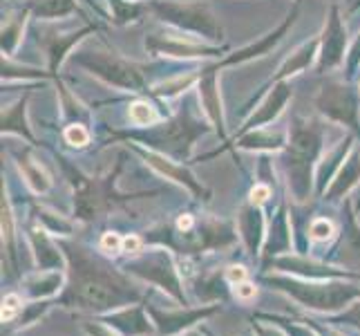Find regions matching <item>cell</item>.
I'll list each match as a JSON object with an SVG mask.
<instances>
[{
    "label": "cell",
    "instance_id": "cell-1",
    "mask_svg": "<svg viewBox=\"0 0 360 336\" xmlns=\"http://www.w3.org/2000/svg\"><path fill=\"white\" fill-rule=\"evenodd\" d=\"M58 244L70 263L68 287L60 296L63 305L83 309V312L103 314L128 307L139 298L126 276L112 269V265H108L103 258L74 242L60 240Z\"/></svg>",
    "mask_w": 360,
    "mask_h": 336
},
{
    "label": "cell",
    "instance_id": "cell-2",
    "mask_svg": "<svg viewBox=\"0 0 360 336\" xmlns=\"http://www.w3.org/2000/svg\"><path fill=\"white\" fill-rule=\"evenodd\" d=\"M289 139L284 146L282 168L287 178L289 191L297 202H307L311 193V168L318 164L322 153V142H325V126L318 119H309L295 115L289 123Z\"/></svg>",
    "mask_w": 360,
    "mask_h": 336
},
{
    "label": "cell",
    "instance_id": "cell-3",
    "mask_svg": "<svg viewBox=\"0 0 360 336\" xmlns=\"http://www.w3.org/2000/svg\"><path fill=\"white\" fill-rule=\"evenodd\" d=\"M208 126H213V123L197 115L195 104H188L168 121L155 123V126L146 130H126L119 137H123V139H141L143 144L155 148L157 153H164L177 161H186L193 153L195 142L210 130Z\"/></svg>",
    "mask_w": 360,
    "mask_h": 336
},
{
    "label": "cell",
    "instance_id": "cell-4",
    "mask_svg": "<svg viewBox=\"0 0 360 336\" xmlns=\"http://www.w3.org/2000/svg\"><path fill=\"white\" fill-rule=\"evenodd\" d=\"M266 282L291 296L316 312H340L347 305H354L360 298V282H320L311 278H284V276H266Z\"/></svg>",
    "mask_w": 360,
    "mask_h": 336
},
{
    "label": "cell",
    "instance_id": "cell-5",
    "mask_svg": "<svg viewBox=\"0 0 360 336\" xmlns=\"http://www.w3.org/2000/svg\"><path fill=\"white\" fill-rule=\"evenodd\" d=\"M70 63L88 70L103 83L115 85L119 90H130V92L150 90V85H148L143 77V68L132 63L128 58H123L119 52H115V49H110V47L83 45L70 54Z\"/></svg>",
    "mask_w": 360,
    "mask_h": 336
},
{
    "label": "cell",
    "instance_id": "cell-6",
    "mask_svg": "<svg viewBox=\"0 0 360 336\" xmlns=\"http://www.w3.org/2000/svg\"><path fill=\"white\" fill-rule=\"evenodd\" d=\"M148 9L172 30L197 36L206 43L217 45L224 39V27L215 11L202 0H150Z\"/></svg>",
    "mask_w": 360,
    "mask_h": 336
},
{
    "label": "cell",
    "instance_id": "cell-7",
    "mask_svg": "<svg viewBox=\"0 0 360 336\" xmlns=\"http://www.w3.org/2000/svg\"><path fill=\"white\" fill-rule=\"evenodd\" d=\"M316 108L320 115H325L327 119L360 132V119H358L360 94L352 88L349 81H342V79L327 81L316 97Z\"/></svg>",
    "mask_w": 360,
    "mask_h": 336
},
{
    "label": "cell",
    "instance_id": "cell-8",
    "mask_svg": "<svg viewBox=\"0 0 360 336\" xmlns=\"http://www.w3.org/2000/svg\"><path fill=\"white\" fill-rule=\"evenodd\" d=\"M146 49L157 56H168V58H217L226 52V47H219L213 43H206L202 39L184 32H155L146 36Z\"/></svg>",
    "mask_w": 360,
    "mask_h": 336
},
{
    "label": "cell",
    "instance_id": "cell-9",
    "mask_svg": "<svg viewBox=\"0 0 360 336\" xmlns=\"http://www.w3.org/2000/svg\"><path fill=\"white\" fill-rule=\"evenodd\" d=\"M126 269H128V273H132V276L157 285V287L164 290L170 298L184 303V287H181L179 273L166 251L157 249L153 254H139L136 258L130 260Z\"/></svg>",
    "mask_w": 360,
    "mask_h": 336
},
{
    "label": "cell",
    "instance_id": "cell-10",
    "mask_svg": "<svg viewBox=\"0 0 360 336\" xmlns=\"http://www.w3.org/2000/svg\"><path fill=\"white\" fill-rule=\"evenodd\" d=\"M347 27L340 18L338 5H331L329 16L325 20V30L320 34V54L316 70L322 74L325 70H333L347 61Z\"/></svg>",
    "mask_w": 360,
    "mask_h": 336
},
{
    "label": "cell",
    "instance_id": "cell-11",
    "mask_svg": "<svg viewBox=\"0 0 360 336\" xmlns=\"http://www.w3.org/2000/svg\"><path fill=\"white\" fill-rule=\"evenodd\" d=\"M217 74L219 68L217 66H206L200 72V81H197V97H200V104L204 108L206 119L213 123L219 139L224 142L229 148V139H226V123H224V106H221V94H219V83H217Z\"/></svg>",
    "mask_w": 360,
    "mask_h": 336
},
{
    "label": "cell",
    "instance_id": "cell-12",
    "mask_svg": "<svg viewBox=\"0 0 360 336\" xmlns=\"http://www.w3.org/2000/svg\"><path fill=\"white\" fill-rule=\"evenodd\" d=\"M130 146L134 148V153H139L146 159L148 166H153L159 173V175H164L166 180H172V182L181 184L184 189H188L197 197H202V195L208 197L206 186L202 182H197V178L181 164V161L172 159V157H168L164 153H157V151H153V148H148V151H146V148H139V146H134V144H130Z\"/></svg>",
    "mask_w": 360,
    "mask_h": 336
},
{
    "label": "cell",
    "instance_id": "cell-13",
    "mask_svg": "<svg viewBox=\"0 0 360 336\" xmlns=\"http://www.w3.org/2000/svg\"><path fill=\"white\" fill-rule=\"evenodd\" d=\"M297 9H300V3H295L293 11L282 20V25H278L276 30L264 34L262 39H257L253 43H248L240 49H235V52H231L229 56H224L221 61H217V68H226V66H240V63H246V61H253V58H259V56H266L273 47H276L282 39H284V34H287L291 27H293V23L297 20Z\"/></svg>",
    "mask_w": 360,
    "mask_h": 336
},
{
    "label": "cell",
    "instance_id": "cell-14",
    "mask_svg": "<svg viewBox=\"0 0 360 336\" xmlns=\"http://www.w3.org/2000/svg\"><path fill=\"white\" fill-rule=\"evenodd\" d=\"M273 90L266 92V97L262 99V104L255 108V112L251 117L244 121V126L238 130V137L248 132V130H257V128H266L273 119L280 117V112L284 110V106L289 104V99L293 97V90L287 81H278V83H271ZM269 88V85H266ZM262 88V90H266Z\"/></svg>",
    "mask_w": 360,
    "mask_h": 336
},
{
    "label": "cell",
    "instance_id": "cell-15",
    "mask_svg": "<svg viewBox=\"0 0 360 336\" xmlns=\"http://www.w3.org/2000/svg\"><path fill=\"white\" fill-rule=\"evenodd\" d=\"M94 27H83L72 34H60L54 27H49V25H39V45L43 47V52L49 58V74H52V77H56V70L63 63V58L68 56L70 49L79 41H83V36H88Z\"/></svg>",
    "mask_w": 360,
    "mask_h": 336
},
{
    "label": "cell",
    "instance_id": "cell-16",
    "mask_svg": "<svg viewBox=\"0 0 360 336\" xmlns=\"http://www.w3.org/2000/svg\"><path fill=\"white\" fill-rule=\"evenodd\" d=\"M148 314L153 316L155 328L159 330V334L166 336H175L181 334L184 330H191L197 321H202L206 316H210L217 307H200V309H179V312H161V309L146 305Z\"/></svg>",
    "mask_w": 360,
    "mask_h": 336
},
{
    "label": "cell",
    "instance_id": "cell-17",
    "mask_svg": "<svg viewBox=\"0 0 360 336\" xmlns=\"http://www.w3.org/2000/svg\"><path fill=\"white\" fill-rule=\"evenodd\" d=\"M27 235H30V244H32V251H34L39 269L41 271L60 269V265H63V256H60V251H58L60 244H56L52 238H49V231L43 227L41 220L30 224Z\"/></svg>",
    "mask_w": 360,
    "mask_h": 336
},
{
    "label": "cell",
    "instance_id": "cell-18",
    "mask_svg": "<svg viewBox=\"0 0 360 336\" xmlns=\"http://www.w3.org/2000/svg\"><path fill=\"white\" fill-rule=\"evenodd\" d=\"M318 54H320V36H318V39H311V41H304L300 47H295L293 54L284 61V63L280 66V70L266 81V85L278 83V81H287V79L295 77V74L304 72L318 58ZM266 85H264V88H266Z\"/></svg>",
    "mask_w": 360,
    "mask_h": 336
},
{
    "label": "cell",
    "instance_id": "cell-19",
    "mask_svg": "<svg viewBox=\"0 0 360 336\" xmlns=\"http://www.w3.org/2000/svg\"><path fill=\"white\" fill-rule=\"evenodd\" d=\"M238 222H240V235L242 240L248 249V254L251 256H257L259 251V242H262L264 238V216L262 211H259V206L255 204H244L240 209V216H238Z\"/></svg>",
    "mask_w": 360,
    "mask_h": 336
},
{
    "label": "cell",
    "instance_id": "cell-20",
    "mask_svg": "<svg viewBox=\"0 0 360 336\" xmlns=\"http://www.w3.org/2000/svg\"><path fill=\"white\" fill-rule=\"evenodd\" d=\"M148 309V307H146ZM146 309L141 305H128V307H121L117 309L115 314H110L105 318L108 325H112L115 330L123 332L126 336H136V334H146V332H150L155 323L148 321L146 316Z\"/></svg>",
    "mask_w": 360,
    "mask_h": 336
},
{
    "label": "cell",
    "instance_id": "cell-21",
    "mask_svg": "<svg viewBox=\"0 0 360 336\" xmlns=\"http://www.w3.org/2000/svg\"><path fill=\"white\" fill-rule=\"evenodd\" d=\"M14 159H16V166L20 168V175L25 178V182L30 184V189L34 193L49 191V186H52V178L47 175L45 166L34 157V153L30 151V148L14 151Z\"/></svg>",
    "mask_w": 360,
    "mask_h": 336
},
{
    "label": "cell",
    "instance_id": "cell-22",
    "mask_svg": "<svg viewBox=\"0 0 360 336\" xmlns=\"http://www.w3.org/2000/svg\"><path fill=\"white\" fill-rule=\"evenodd\" d=\"M358 182H360V151L354 148V151L347 155L345 164L336 173L333 182L329 184V189L325 191V197L327 200H340V197L349 193Z\"/></svg>",
    "mask_w": 360,
    "mask_h": 336
},
{
    "label": "cell",
    "instance_id": "cell-23",
    "mask_svg": "<svg viewBox=\"0 0 360 336\" xmlns=\"http://www.w3.org/2000/svg\"><path fill=\"white\" fill-rule=\"evenodd\" d=\"M354 151V144H352V137L349 139L340 142L336 148H331V151L322 157V161H318V173H316V184H318V193L325 195V191L329 189V184L333 182V178H336V173L340 170L342 161L347 159V155H349Z\"/></svg>",
    "mask_w": 360,
    "mask_h": 336
},
{
    "label": "cell",
    "instance_id": "cell-24",
    "mask_svg": "<svg viewBox=\"0 0 360 336\" xmlns=\"http://www.w3.org/2000/svg\"><path fill=\"white\" fill-rule=\"evenodd\" d=\"M289 244H291V224L287 220V211H284V206H280L278 213L273 216L271 229H269V235H266L264 258L266 260L278 258L282 251H287Z\"/></svg>",
    "mask_w": 360,
    "mask_h": 336
},
{
    "label": "cell",
    "instance_id": "cell-25",
    "mask_svg": "<svg viewBox=\"0 0 360 336\" xmlns=\"http://www.w3.org/2000/svg\"><path fill=\"white\" fill-rule=\"evenodd\" d=\"M289 132H273L266 128H257V130H248L240 135L235 139V146L246 148V151H282L287 146Z\"/></svg>",
    "mask_w": 360,
    "mask_h": 336
},
{
    "label": "cell",
    "instance_id": "cell-26",
    "mask_svg": "<svg viewBox=\"0 0 360 336\" xmlns=\"http://www.w3.org/2000/svg\"><path fill=\"white\" fill-rule=\"evenodd\" d=\"M60 285H63V273L60 269H54V271H41L34 273L32 278L25 280V292H27L30 298L34 301H45V298L54 296Z\"/></svg>",
    "mask_w": 360,
    "mask_h": 336
},
{
    "label": "cell",
    "instance_id": "cell-27",
    "mask_svg": "<svg viewBox=\"0 0 360 336\" xmlns=\"http://www.w3.org/2000/svg\"><path fill=\"white\" fill-rule=\"evenodd\" d=\"M25 106H27V97L18 99L14 106L3 108V135H18L27 142H34V135L25 121Z\"/></svg>",
    "mask_w": 360,
    "mask_h": 336
},
{
    "label": "cell",
    "instance_id": "cell-28",
    "mask_svg": "<svg viewBox=\"0 0 360 336\" xmlns=\"http://www.w3.org/2000/svg\"><path fill=\"white\" fill-rule=\"evenodd\" d=\"M22 7H27L36 18H43V20L63 18L77 9L74 0H25Z\"/></svg>",
    "mask_w": 360,
    "mask_h": 336
},
{
    "label": "cell",
    "instance_id": "cell-29",
    "mask_svg": "<svg viewBox=\"0 0 360 336\" xmlns=\"http://www.w3.org/2000/svg\"><path fill=\"white\" fill-rule=\"evenodd\" d=\"M32 11L27 7H22L16 16H11L3 23V56L11 58L16 54V49L20 45V36H22V30H25V20Z\"/></svg>",
    "mask_w": 360,
    "mask_h": 336
},
{
    "label": "cell",
    "instance_id": "cell-30",
    "mask_svg": "<svg viewBox=\"0 0 360 336\" xmlns=\"http://www.w3.org/2000/svg\"><path fill=\"white\" fill-rule=\"evenodd\" d=\"M128 119L130 123H134V126H139V128H150L161 121V112L157 110L153 101H148V99H136V101L128 106Z\"/></svg>",
    "mask_w": 360,
    "mask_h": 336
},
{
    "label": "cell",
    "instance_id": "cell-31",
    "mask_svg": "<svg viewBox=\"0 0 360 336\" xmlns=\"http://www.w3.org/2000/svg\"><path fill=\"white\" fill-rule=\"evenodd\" d=\"M14 216H11L9 200L5 197L3 191V263H11V267H16V233H14Z\"/></svg>",
    "mask_w": 360,
    "mask_h": 336
},
{
    "label": "cell",
    "instance_id": "cell-32",
    "mask_svg": "<svg viewBox=\"0 0 360 336\" xmlns=\"http://www.w3.org/2000/svg\"><path fill=\"white\" fill-rule=\"evenodd\" d=\"M197 81H200V72L186 74V77H184V74H177L175 79H168V81H161V83L153 85L150 92L155 97H161V99H170V97H177V94L186 92Z\"/></svg>",
    "mask_w": 360,
    "mask_h": 336
},
{
    "label": "cell",
    "instance_id": "cell-33",
    "mask_svg": "<svg viewBox=\"0 0 360 336\" xmlns=\"http://www.w3.org/2000/svg\"><path fill=\"white\" fill-rule=\"evenodd\" d=\"M110 9H112V23L115 25H128L139 20L148 5L139 3V0H108Z\"/></svg>",
    "mask_w": 360,
    "mask_h": 336
},
{
    "label": "cell",
    "instance_id": "cell-34",
    "mask_svg": "<svg viewBox=\"0 0 360 336\" xmlns=\"http://www.w3.org/2000/svg\"><path fill=\"white\" fill-rule=\"evenodd\" d=\"M90 130L85 128V123H70V126L63 130V139H65V144H70V146H74V148H85L90 144Z\"/></svg>",
    "mask_w": 360,
    "mask_h": 336
},
{
    "label": "cell",
    "instance_id": "cell-35",
    "mask_svg": "<svg viewBox=\"0 0 360 336\" xmlns=\"http://www.w3.org/2000/svg\"><path fill=\"white\" fill-rule=\"evenodd\" d=\"M333 233H336V229H333V224L327 218H316L309 224V238L316 242H327Z\"/></svg>",
    "mask_w": 360,
    "mask_h": 336
},
{
    "label": "cell",
    "instance_id": "cell-36",
    "mask_svg": "<svg viewBox=\"0 0 360 336\" xmlns=\"http://www.w3.org/2000/svg\"><path fill=\"white\" fill-rule=\"evenodd\" d=\"M22 298L18 294H7L3 298V323H11L14 318H18L22 314Z\"/></svg>",
    "mask_w": 360,
    "mask_h": 336
},
{
    "label": "cell",
    "instance_id": "cell-37",
    "mask_svg": "<svg viewBox=\"0 0 360 336\" xmlns=\"http://www.w3.org/2000/svg\"><path fill=\"white\" fill-rule=\"evenodd\" d=\"M269 197H271V184L257 182L253 189H251V193H248V202L255 204V206H262L269 200Z\"/></svg>",
    "mask_w": 360,
    "mask_h": 336
},
{
    "label": "cell",
    "instance_id": "cell-38",
    "mask_svg": "<svg viewBox=\"0 0 360 336\" xmlns=\"http://www.w3.org/2000/svg\"><path fill=\"white\" fill-rule=\"evenodd\" d=\"M85 332H88V336H119L117 330H115L112 325H108L105 321L85 323Z\"/></svg>",
    "mask_w": 360,
    "mask_h": 336
},
{
    "label": "cell",
    "instance_id": "cell-39",
    "mask_svg": "<svg viewBox=\"0 0 360 336\" xmlns=\"http://www.w3.org/2000/svg\"><path fill=\"white\" fill-rule=\"evenodd\" d=\"M345 66H347V77H354V72L356 68L360 66V34L356 36V41L349 49V54H347V61H345Z\"/></svg>",
    "mask_w": 360,
    "mask_h": 336
},
{
    "label": "cell",
    "instance_id": "cell-40",
    "mask_svg": "<svg viewBox=\"0 0 360 336\" xmlns=\"http://www.w3.org/2000/svg\"><path fill=\"white\" fill-rule=\"evenodd\" d=\"M143 251V240L139 238V235H134V233H130V235H126L123 238V244H121V254H132V256H139Z\"/></svg>",
    "mask_w": 360,
    "mask_h": 336
},
{
    "label": "cell",
    "instance_id": "cell-41",
    "mask_svg": "<svg viewBox=\"0 0 360 336\" xmlns=\"http://www.w3.org/2000/svg\"><path fill=\"white\" fill-rule=\"evenodd\" d=\"M121 244H123V238L119 233H103V238H101V249L108 254H119L121 251Z\"/></svg>",
    "mask_w": 360,
    "mask_h": 336
},
{
    "label": "cell",
    "instance_id": "cell-42",
    "mask_svg": "<svg viewBox=\"0 0 360 336\" xmlns=\"http://www.w3.org/2000/svg\"><path fill=\"white\" fill-rule=\"evenodd\" d=\"M336 321H338V323H349V325L360 328V301L354 303L349 309H347V312H342Z\"/></svg>",
    "mask_w": 360,
    "mask_h": 336
},
{
    "label": "cell",
    "instance_id": "cell-43",
    "mask_svg": "<svg viewBox=\"0 0 360 336\" xmlns=\"http://www.w3.org/2000/svg\"><path fill=\"white\" fill-rule=\"evenodd\" d=\"M233 287H235V296H238L240 301H251V298L257 294V287H255L253 282H248V280L233 285Z\"/></svg>",
    "mask_w": 360,
    "mask_h": 336
},
{
    "label": "cell",
    "instance_id": "cell-44",
    "mask_svg": "<svg viewBox=\"0 0 360 336\" xmlns=\"http://www.w3.org/2000/svg\"><path fill=\"white\" fill-rule=\"evenodd\" d=\"M224 280L229 285H238V282H244L246 280V269L242 265H231L226 271H224Z\"/></svg>",
    "mask_w": 360,
    "mask_h": 336
},
{
    "label": "cell",
    "instance_id": "cell-45",
    "mask_svg": "<svg viewBox=\"0 0 360 336\" xmlns=\"http://www.w3.org/2000/svg\"><path fill=\"white\" fill-rule=\"evenodd\" d=\"M253 330L257 332V336H287L280 328H264V325H259V323H255Z\"/></svg>",
    "mask_w": 360,
    "mask_h": 336
},
{
    "label": "cell",
    "instance_id": "cell-46",
    "mask_svg": "<svg viewBox=\"0 0 360 336\" xmlns=\"http://www.w3.org/2000/svg\"><path fill=\"white\" fill-rule=\"evenodd\" d=\"M284 330H287L291 336H314V332H309L307 328H302V325H282Z\"/></svg>",
    "mask_w": 360,
    "mask_h": 336
},
{
    "label": "cell",
    "instance_id": "cell-47",
    "mask_svg": "<svg viewBox=\"0 0 360 336\" xmlns=\"http://www.w3.org/2000/svg\"><path fill=\"white\" fill-rule=\"evenodd\" d=\"M181 336H206L202 330H186V332H181Z\"/></svg>",
    "mask_w": 360,
    "mask_h": 336
},
{
    "label": "cell",
    "instance_id": "cell-48",
    "mask_svg": "<svg viewBox=\"0 0 360 336\" xmlns=\"http://www.w3.org/2000/svg\"><path fill=\"white\" fill-rule=\"evenodd\" d=\"M242 336H253V334H251V332H246V334H242Z\"/></svg>",
    "mask_w": 360,
    "mask_h": 336
},
{
    "label": "cell",
    "instance_id": "cell-49",
    "mask_svg": "<svg viewBox=\"0 0 360 336\" xmlns=\"http://www.w3.org/2000/svg\"><path fill=\"white\" fill-rule=\"evenodd\" d=\"M295 3H300V0H295Z\"/></svg>",
    "mask_w": 360,
    "mask_h": 336
},
{
    "label": "cell",
    "instance_id": "cell-50",
    "mask_svg": "<svg viewBox=\"0 0 360 336\" xmlns=\"http://www.w3.org/2000/svg\"><path fill=\"white\" fill-rule=\"evenodd\" d=\"M139 3H143V0H139Z\"/></svg>",
    "mask_w": 360,
    "mask_h": 336
}]
</instances>
